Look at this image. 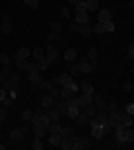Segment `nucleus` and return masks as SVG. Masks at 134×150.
<instances>
[{
    "instance_id": "1",
    "label": "nucleus",
    "mask_w": 134,
    "mask_h": 150,
    "mask_svg": "<svg viewBox=\"0 0 134 150\" xmlns=\"http://www.w3.org/2000/svg\"><path fill=\"white\" fill-rule=\"evenodd\" d=\"M20 83H22V79H20V72H16V69H13L11 74H9V76L5 79L2 88H5L7 92H9V96H13V99H16V90L20 88Z\"/></svg>"
},
{
    "instance_id": "2",
    "label": "nucleus",
    "mask_w": 134,
    "mask_h": 150,
    "mask_svg": "<svg viewBox=\"0 0 134 150\" xmlns=\"http://www.w3.org/2000/svg\"><path fill=\"white\" fill-rule=\"evenodd\" d=\"M89 146H92V139L89 137H83V134H81V137L74 134V137H72V150H85V148H89Z\"/></svg>"
},
{
    "instance_id": "3",
    "label": "nucleus",
    "mask_w": 134,
    "mask_h": 150,
    "mask_svg": "<svg viewBox=\"0 0 134 150\" xmlns=\"http://www.w3.org/2000/svg\"><path fill=\"white\" fill-rule=\"evenodd\" d=\"M76 69H78V74H92L96 67L87 61V58H76Z\"/></svg>"
},
{
    "instance_id": "4",
    "label": "nucleus",
    "mask_w": 134,
    "mask_h": 150,
    "mask_svg": "<svg viewBox=\"0 0 134 150\" xmlns=\"http://www.w3.org/2000/svg\"><path fill=\"white\" fill-rule=\"evenodd\" d=\"M72 83H74V76H72L69 72H63V74H58L56 79H54V85H58V88H67Z\"/></svg>"
},
{
    "instance_id": "5",
    "label": "nucleus",
    "mask_w": 134,
    "mask_h": 150,
    "mask_svg": "<svg viewBox=\"0 0 134 150\" xmlns=\"http://www.w3.org/2000/svg\"><path fill=\"white\" fill-rule=\"evenodd\" d=\"M32 125H43V128H47V123H49V119H47V112L45 110H38V112H34L32 121H29Z\"/></svg>"
},
{
    "instance_id": "6",
    "label": "nucleus",
    "mask_w": 134,
    "mask_h": 150,
    "mask_svg": "<svg viewBox=\"0 0 134 150\" xmlns=\"http://www.w3.org/2000/svg\"><path fill=\"white\" fill-rule=\"evenodd\" d=\"M83 9L87 13H96L101 9V0H83Z\"/></svg>"
},
{
    "instance_id": "7",
    "label": "nucleus",
    "mask_w": 134,
    "mask_h": 150,
    "mask_svg": "<svg viewBox=\"0 0 134 150\" xmlns=\"http://www.w3.org/2000/svg\"><path fill=\"white\" fill-rule=\"evenodd\" d=\"M45 58H47L49 63H54L58 58V50H56L54 43H47V47H45Z\"/></svg>"
},
{
    "instance_id": "8",
    "label": "nucleus",
    "mask_w": 134,
    "mask_h": 150,
    "mask_svg": "<svg viewBox=\"0 0 134 150\" xmlns=\"http://www.w3.org/2000/svg\"><path fill=\"white\" fill-rule=\"evenodd\" d=\"M72 31L87 38V36H92V25H76V23H74V25H72Z\"/></svg>"
},
{
    "instance_id": "9",
    "label": "nucleus",
    "mask_w": 134,
    "mask_h": 150,
    "mask_svg": "<svg viewBox=\"0 0 134 150\" xmlns=\"http://www.w3.org/2000/svg\"><path fill=\"white\" fill-rule=\"evenodd\" d=\"M25 134H27L25 128H13V130H9V139H11V141H25Z\"/></svg>"
},
{
    "instance_id": "10",
    "label": "nucleus",
    "mask_w": 134,
    "mask_h": 150,
    "mask_svg": "<svg viewBox=\"0 0 134 150\" xmlns=\"http://www.w3.org/2000/svg\"><path fill=\"white\" fill-rule=\"evenodd\" d=\"M109 20H112V11L101 7V9L96 11V23H109Z\"/></svg>"
},
{
    "instance_id": "11",
    "label": "nucleus",
    "mask_w": 134,
    "mask_h": 150,
    "mask_svg": "<svg viewBox=\"0 0 134 150\" xmlns=\"http://www.w3.org/2000/svg\"><path fill=\"white\" fill-rule=\"evenodd\" d=\"M29 54H32V50H27V47H20V50L11 56V63H16V61H27V58H29Z\"/></svg>"
},
{
    "instance_id": "12",
    "label": "nucleus",
    "mask_w": 134,
    "mask_h": 150,
    "mask_svg": "<svg viewBox=\"0 0 134 150\" xmlns=\"http://www.w3.org/2000/svg\"><path fill=\"white\" fill-rule=\"evenodd\" d=\"M92 96H94V94H83V92L74 94V99H76V103H78L81 108H83V105H89V103H92Z\"/></svg>"
},
{
    "instance_id": "13",
    "label": "nucleus",
    "mask_w": 134,
    "mask_h": 150,
    "mask_svg": "<svg viewBox=\"0 0 134 150\" xmlns=\"http://www.w3.org/2000/svg\"><path fill=\"white\" fill-rule=\"evenodd\" d=\"M11 29H13V25H11V16H2V25H0V31H2V34H11Z\"/></svg>"
},
{
    "instance_id": "14",
    "label": "nucleus",
    "mask_w": 134,
    "mask_h": 150,
    "mask_svg": "<svg viewBox=\"0 0 134 150\" xmlns=\"http://www.w3.org/2000/svg\"><path fill=\"white\" fill-rule=\"evenodd\" d=\"M54 103H56V101H54L51 94H40V110H47V108H51Z\"/></svg>"
},
{
    "instance_id": "15",
    "label": "nucleus",
    "mask_w": 134,
    "mask_h": 150,
    "mask_svg": "<svg viewBox=\"0 0 134 150\" xmlns=\"http://www.w3.org/2000/svg\"><path fill=\"white\" fill-rule=\"evenodd\" d=\"M45 112H47V119H49V121H60V119H63V114L58 112V110H56L54 105H51V108H47Z\"/></svg>"
},
{
    "instance_id": "16",
    "label": "nucleus",
    "mask_w": 134,
    "mask_h": 150,
    "mask_svg": "<svg viewBox=\"0 0 134 150\" xmlns=\"http://www.w3.org/2000/svg\"><path fill=\"white\" fill-rule=\"evenodd\" d=\"M76 25H89V13L87 11H76Z\"/></svg>"
},
{
    "instance_id": "17",
    "label": "nucleus",
    "mask_w": 134,
    "mask_h": 150,
    "mask_svg": "<svg viewBox=\"0 0 134 150\" xmlns=\"http://www.w3.org/2000/svg\"><path fill=\"white\" fill-rule=\"evenodd\" d=\"M92 105H94L96 110H105V108H107V101L103 99V96H92Z\"/></svg>"
},
{
    "instance_id": "18",
    "label": "nucleus",
    "mask_w": 134,
    "mask_h": 150,
    "mask_svg": "<svg viewBox=\"0 0 134 150\" xmlns=\"http://www.w3.org/2000/svg\"><path fill=\"white\" fill-rule=\"evenodd\" d=\"M27 81L32 83V85H40V83H43V76H40V72H29Z\"/></svg>"
},
{
    "instance_id": "19",
    "label": "nucleus",
    "mask_w": 134,
    "mask_h": 150,
    "mask_svg": "<svg viewBox=\"0 0 134 150\" xmlns=\"http://www.w3.org/2000/svg\"><path fill=\"white\" fill-rule=\"evenodd\" d=\"M45 141H47V146H54V148H58V141H60V134H51V132H47V137H45Z\"/></svg>"
},
{
    "instance_id": "20",
    "label": "nucleus",
    "mask_w": 134,
    "mask_h": 150,
    "mask_svg": "<svg viewBox=\"0 0 134 150\" xmlns=\"http://www.w3.org/2000/svg\"><path fill=\"white\" fill-rule=\"evenodd\" d=\"M85 58H87V61L92 63L94 67H96V65H98V52H96L94 47H92V50H87V56H85Z\"/></svg>"
},
{
    "instance_id": "21",
    "label": "nucleus",
    "mask_w": 134,
    "mask_h": 150,
    "mask_svg": "<svg viewBox=\"0 0 134 150\" xmlns=\"http://www.w3.org/2000/svg\"><path fill=\"white\" fill-rule=\"evenodd\" d=\"M13 69H16V67H11V65H2V69H0V85L5 83V79H7L9 74H11Z\"/></svg>"
},
{
    "instance_id": "22",
    "label": "nucleus",
    "mask_w": 134,
    "mask_h": 150,
    "mask_svg": "<svg viewBox=\"0 0 134 150\" xmlns=\"http://www.w3.org/2000/svg\"><path fill=\"white\" fill-rule=\"evenodd\" d=\"M45 146H47V144H45V139H43V137H34V141L29 144V148H34V150H43Z\"/></svg>"
},
{
    "instance_id": "23",
    "label": "nucleus",
    "mask_w": 134,
    "mask_h": 150,
    "mask_svg": "<svg viewBox=\"0 0 134 150\" xmlns=\"http://www.w3.org/2000/svg\"><path fill=\"white\" fill-rule=\"evenodd\" d=\"M81 112H83L85 117H87V119H92V117H94V114L98 112V110H96V108L92 105V103H89V105H83V108H81Z\"/></svg>"
},
{
    "instance_id": "24",
    "label": "nucleus",
    "mask_w": 134,
    "mask_h": 150,
    "mask_svg": "<svg viewBox=\"0 0 134 150\" xmlns=\"http://www.w3.org/2000/svg\"><path fill=\"white\" fill-rule=\"evenodd\" d=\"M32 132H34V137H47V128H43V125H32Z\"/></svg>"
},
{
    "instance_id": "25",
    "label": "nucleus",
    "mask_w": 134,
    "mask_h": 150,
    "mask_svg": "<svg viewBox=\"0 0 134 150\" xmlns=\"http://www.w3.org/2000/svg\"><path fill=\"white\" fill-rule=\"evenodd\" d=\"M38 88H40V94H49L51 90H54V83H51V81H43Z\"/></svg>"
},
{
    "instance_id": "26",
    "label": "nucleus",
    "mask_w": 134,
    "mask_h": 150,
    "mask_svg": "<svg viewBox=\"0 0 134 150\" xmlns=\"http://www.w3.org/2000/svg\"><path fill=\"white\" fill-rule=\"evenodd\" d=\"M49 31H51V34H56V36H58V34H63V25H60V20H54V23L49 25Z\"/></svg>"
},
{
    "instance_id": "27",
    "label": "nucleus",
    "mask_w": 134,
    "mask_h": 150,
    "mask_svg": "<svg viewBox=\"0 0 134 150\" xmlns=\"http://www.w3.org/2000/svg\"><path fill=\"white\" fill-rule=\"evenodd\" d=\"M78 92H83V94H94V85H92V83H81V85H78Z\"/></svg>"
},
{
    "instance_id": "28",
    "label": "nucleus",
    "mask_w": 134,
    "mask_h": 150,
    "mask_svg": "<svg viewBox=\"0 0 134 150\" xmlns=\"http://www.w3.org/2000/svg\"><path fill=\"white\" fill-rule=\"evenodd\" d=\"M63 56H65V61H67V63H74V61H76V50H65V54H63Z\"/></svg>"
},
{
    "instance_id": "29",
    "label": "nucleus",
    "mask_w": 134,
    "mask_h": 150,
    "mask_svg": "<svg viewBox=\"0 0 134 150\" xmlns=\"http://www.w3.org/2000/svg\"><path fill=\"white\" fill-rule=\"evenodd\" d=\"M36 65H38V72H45V69H47V67H49V65H51V63L49 61H47V58H38V61H36Z\"/></svg>"
},
{
    "instance_id": "30",
    "label": "nucleus",
    "mask_w": 134,
    "mask_h": 150,
    "mask_svg": "<svg viewBox=\"0 0 134 150\" xmlns=\"http://www.w3.org/2000/svg\"><path fill=\"white\" fill-rule=\"evenodd\" d=\"M29 56H32L34 61H38V58L45 56V50H43V47H36V50H32V54H29Z\"/></svg>"
},
{
    "instance_id": "31",
    "label": "nucleus",
    "mask_w": 134,
    "mask_h": 150,
    "mask_svg": "<svg viewBox=\"0 0 134 150\" xmlns=\"http://www.w3.org/2000/svg\"><path fill=\"white\" fill-rule=\"evenodd\" d=\"M92 34H96V36H101V34H105V25H103V23H96V25L92 27Z\"/></svg>"
},
{
    "instance_id": "32",
    "label": "nucleus",
    "mask_w": 134,
    "mask_h": 150,
    "mask_svg": "<svg viewBox=\"0 0 134 150\" xmlns=\"http://www.w3.org/2000/svg\"><path fill=\"white\" fill-rule=\"evenodd\" d=\"M74 121H76V125H87V123H89V119H87V117H85L83 112L78 114V117H76V119H74Z\"/></svg>"
},
{
    "instance_id": "33",
    "label": "nucleus",
    "mask_w": 134,
    "mask_h": 150,
    "mask_svg": "<svg viewBox=\"0 0 134 150\" xmlns=\"http://www.w3.org/2000/svg\"><path fill=\"white\" fill-rule=\"evenodd\" d=\"M0 65H11V56L2 52V54H0Z\"/></svg>"
},
{
    "instance_id": "34",
    "label": "nucleus",
    "mask_w": 134,
    "mask_h": 150,
    "mask_svg": "<svg viewBox=\"0 0 134 150\" xmlns=\"http://www.w3.org/2000/svg\"><path fill=\"white\" fill-rule=\"evenodd\" d=\"M121 110H123L125 114H130V117H134V103H128V105H123Z\"/></svg>"
},
{
    "instance_id": "35",
    "label": "nucleus",
    "mask_w": 134,
    "mask_h": 150,
    "mask_svg": "<svg viewBox=\"0 0 134 150\" xmlns=\"http://www.w3.org/2000/svg\"><path fill=\"white\" fill-rule=\"evenodd\" d=\"M7 108H0V128H5V119H7Z\"/></svg>"
},
{
    "instance_id": "36",
    "label": "nucleus",
    "mask_w": 134,
    "mask_h": 150,
    "mask_svg": "<svg viewBox=\"0 0 134 150\" xmlns=\"http://www.w3.org/2000/svg\"><path fill=\"white\" fill-rule=\"evenodd\" d=\"M22 2H25V5L29 7V9H38V5H40L38 0H22Z\"/></svg>"
},
{
    "instance_id": "37",
    "label": "nucleus",
    "mask_w": 134,
    "mask_h": 150,
    "mask_svg": "<svg viewBox=\"0 0 134 150\" xmlns=\"http://www.w3.org/2000/svg\"><path fill=\"white\" fill-rule=\"evenodd\" d=\"M7 99H9V92H7V90L2 88V85H0V103H5Z\"/></svg>"
},
{
    "instance_id": "38",
    "label": "nucleus",
    "mask_w": 134,
    "mask_h": 150,
    "mask_svg": "<svg viewBox=\"0 0 134 150\" xmlns=\"http://www.w3.org/2000/svg\"><path fill=\"white\" fill-rule=\"evenodd\" d=\"M123 92H134V83L132 81H125V83H123Z\"/></svg>"
},
{
    "instance_id": "39",
    "label": "nucleus",
    "mask_w": 134,
    "mask_h": 150,
    "mask_svg": "<svg viewBox=\"0 0 134 150\" xmlns=\"http://www.w3.org/2000/svg\"><path fill=\"white\" fill-rule=\"evenodd\" d=\"M72 11H69V7H60V18H69Z\"/></svg>"
},
{
    "instance_id": "40",
    "label": "nucleus",
    "mask_w": 134,
    "mask_h": 150,
    "mask_svg": "<svg viewBox=\"0 0 134 150\" xmlns=\"http://www.w3.org/2000/svg\"><path fill=\"white\" fill-rule=\"evenodd\" d=\"M32 117H34V112L25 108V110H22V119H25V121H32Z\"/></svg>"
},
{
    "instance_id": "41",
    "label": "nucleus",
    "mask_w": 134,
    "mask_h": 150,
    "mask_svg": "<svg viewBox=\"0 0 134 150\" xmlns=\"http://www.w3.org/2000/svg\"><path fill=\"white\" fill-rule=\"evenodd\" d=\"M128 58H130V61H134V45L132 43H130V50H128Z\"/></svg>"
},
{
    "instance_id": "42",
    "label": "nucleus",
    "mask_w": 134,
    "mask_h": 150,
    "mask_svg": "<svg viewBox=\"0 0 134 150\" xmlns=\"http://www.w3.org/2000/svg\"><path fill=\"white\" fill-rule=\"evenodd\" d=\"M103 25H105V31H114V23H112V20H109V23H103Z\"/></svg>"
},
{
    "instance_id": "43",
    "label": "nucleus",
    "mask_w": 134,
    "mask_h": 150,
    "mask_svg": "<svg viewBox=\"0 0 134 150\" xmlns=\"http://www.w3.org/2000/svg\"><path fill=\"white\" fill-rule=\"evenodd\" d=\"M69 2H72V5H74V7H76L78 2H83V0H69Z\"/></svg>"
},
{
    "instance_id": "44",
    "label": "nucleus",
    "mask_w": 134,
    "mask_h": 150,
    "mask_svg": "<svg viewBox=\"0 0 134 150\" xmlns=\"http://www.w3.org/2000/svg\"><path fill=\"white\" fill-rule=\"evenodd\" d=\"M0 150H5V144H2V141H0Z\"/></svg>"
},
{
    "instance_id": "45",
    "label": "nucleus",
    "mask_w": 134,
    "mask_h": 150,
    "mask_svg": "<svg viewBox=\"0 0 134 150\" xmlns=\"http://www.w3.org/2000/svg\"><path fill=\"white\" fill-rule=\"evenodd\" d=\"M130 2H132V0H130Z\"/></svg>"
}]
</instances>
